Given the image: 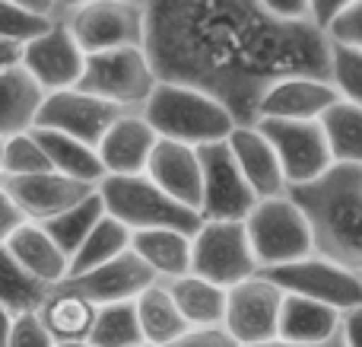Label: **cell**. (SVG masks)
I'll use <instances>...</instances> for the list:
<instances>
[{"instance_id":"obj_29","label":"cell","mask_w":362,"mask_h":347,"mask_svg":"<svg viewBox=\"0 0 362 347\" xmlns=\"http://www.w3.org/2000/svg\"><path fill=\"white\" fill-rule=\"evenodd\" d=\"M51 290H54V287H48L38 278H32V274L10 255V249L0 246V306H4L6 312H13V316L38 312Z\"/></svg>"},{"instance_id":"obj_15","label":"cell","mask_w":362,"mask_h":347,"mask_svg":"<svg viewBox=\"0 0 362 347\" xmlns=\"http://www.w3.org/2000/svg\"><path fill=\"white\" fill-rule=\"evenodd\" d=\"M0 185L10 191V198L19 204L29 223H48L95 195V185L76 182V178H67L54 169L23 178H0Z\"/></svg>"},{"instance_id":"obj_12","label":"cell","mask_w":362,"mask_h":347,"mask_svg":"<svg viewBox=\"0 0 362 347\" xmlns=\"http://www.w3.org/2000/svg\"><path fill=\"white\" fill-rule=\"evenodd\" d=\"M255 127L276 150V159H280V166H283V176H286L289 188L315 182V178H321L334 166V157H331V147H327L321 121L261 118Z\"/></svg>"},{"instance_id":"obj_10","label":"cell","mask_w":362,"mask_h":347,"mask_svg":"<svg viewBox=\"0 0 362 347\" xmlns=\"http://www.w3.org/2000/svg\"><path fill=\"white\" fill-rule=\"evenodd\" d=\"M286 293L264 274L242 280L226 290L223 329L242 347H257L280 338V312Z\"/></svg>"},{"instance_id":"obj_40","label":"cell","mask_w":362,"mask_h":347,"mask_svg":"<svg viewBox=\"0 0 362 347\" xmlns=\"http://www.w3.org/2000/svg\"><path fill=\"white\" fill-rule=\"evenodd\" d=\"M169 347H242L226 329H191Z\"/></svg>"},{"instance_id":"obj_14","label":"cell","mask_w":362,"mask_h":347,"mask_svg":"<svg viewBox=\"0 0 362 347\" xmlns=\"http://www.w3.org/2000/svg\"><path fill=\"white\" fill-rule=\"evenodd\" d=\"M121 115H124L121 108L108 106V102L83 93V89H64V93L45 96L35 127L61 131V134H67V137H76L99 150L102 137H105L108 127H112Z\"/></svg>"},{"instance_id":"obj_2","label":"cell","mask_w":362,"mask_h":347,"mask_svg":"<svg viewBox=\"0 0 362 347\" xmlns=\"http://www.w3.org/2000/svg\"><path fill=\"white\" fill-rule=\"evenodd\" d=\"M286 195L312 227L315 255L362 274V166L334 163L321 178Z\"/></svg>"},{"instance_id":"obj_5","label":"cell","mask_w":362,"mask_h":347,"mask_svg":"<svg viewBox=\"0 0 362 347\" xmlns=\"http://www.w3.org/2000/svg\"><path fill=\"white\" fill-rule=\"evenodd\" d=\"M156 86L159 76L153 70L146 48H118L86 55L83 80L76 89L121 108V112H140Z\"/></svg>"},{"instance_id":"obj_39","label":"cell","mask_w":362,"mask_h":347,"mask_svg":"<svg viewBox=\"0 0 362 347\" xmlns=\"http://www.w3.org/2000/svg\"><path fill=\"white\" fill-rule=\"evenodd\" d=\"M25 214L19 210V204L10 198V191L0 185V246H6V242L13 239V236L19 233V229L25 227Z\"/></svg>"},{"instance_id":"obj_44","label":"cell","mask_w":362,"mask_h":347,"mask_svg":"<svg viewBox=\"0 0 362 347\" xmlns=\"http://www.w3.org/2000/svg\"><path fill=\"white\" fill-rule=\"evenodd\" d=\"M16 6L23 10L35 13V16H45V19H61L57 16V0H13Z\"/></svg>"},{"instance_id":"obj_48","label":"cell","mask_w":362,"mask_h":347,"mask_svg":"<svg viewBox=\"0 0 362 347\" xmlns=\"http://www.w3.org/2000/svg\"><path fill=\"white\" fill-rule=\"evenodd\" d=\"M86 4H93V0H57V16H67V13H74V10H80V6H86Z\"/></svg>"},{"instance_id":"obj_33","label":"cell","mask_w":362,"mask_h":347,"mask_svg":"<svg viewBox=\"0 0 362 347\" xmlns=\"http://www.w3.org/2000/svg\"><path fill=\"white\" fill-rule=\"evenodd\" d=\"M93 347H140L144 341V329L137 319V306L134 303H115V306H99L93 335Z\"/></svg>"},{"instance_id":"obj_35","label":"cell","mask_w":362,"mask_h":347,"mask_svg":"<svg viewBox=\"0 0 362 347\" xmlns=\"http://www.w3.org/2000/svg\"><path fill=\"white\" fill-rule=\"evenodd\" d=\"M54 23H57V19L35 16V13L16 6L13 0H0V42L29 45L32 38L45 35V32H48Z\"/></svg>"},{"instance_id":"obj_11","label":"cell","mask_w":362,"mask_h":347,"mask_svg":"<svg viewBox=\"0 0 362 347\" xmlns=\"http://www.w3.org/2000/svg\"><path fill=\"white\" fill-rule=\"evenodd\" d=\"M200 169H204V198H200V217L204 220L245 223L261 198L251 191L248 178L242 176L229 140L206 144L197 150Z\"/></svg>"},{"instance_id":"obj_27","label":"cell","mask_w":362,"mask_h":347,"mask_svg":"<svg viewBox=\"0 0 362 347\" xmlns=\"http://www.w3.org/2000/svg\"><path fill=\"white\" fill-rule=\"evenodd\" d=\"M172 300L178 303L181 316L191 329H223L226 319V290L197 274H185L175 280H163Z\"/></svg>"},{"instance_id":"obj_46","label":"cell","mask_w":362,"mask_h":347,"mask_svg":"<svg viewBox=\"0 0 362 347\" xmlns=\"http://www.w3.org/2000/svg\"><path fill=\"white\" fill-rule=\"evenodd\" d=\"M257 347H346V341H344V331L340 335H334L331 341H321V344H293V341H267V344H257Z\"/></svg>"},{"instance_id":"obj_17","label":"cell","mask_w":362,"mask_h":347,"mask_svg":"<svg viewBox=\"0 0 362 347\" xmlns=\"http://www.w3.org/2000/svg\"><path fill=\"white\" fill-rule=\"evenodd\" d=\"M340 102V93L334 89L331 80L321 76H286L274 83L264 93L257 121L276 118V121H321L327 108Z\"/></svg>"},{"instance_id":"obj_3","label":"cell","mask_w":362,"mask_h":347,"mask_svg":"<svg viewBox=\"0 0 362 347\" xmlns=\"http://www.w3.org/2000/svg\"><path fill=\"white\" fill-rule=\"evenodd\" d=\"M150 127L163 140H175L185 147H200L229 140V134L235 131V118L229 115V108L223 102H216L213 96L200 93L194 86H181V83H163L153 89L150 102L140 108Z\"/></svg>"},{"instance_id":"obj_49","label":"cell","mask_w":362,"mask_h":347,"mask_svg":"<svg viewBox=\"0 0 362 347\" xmlns=\"http://www.w3.org/2000/svg\"><path fill=\"white\" fill-rule=\"evenodd\" d=\"M54 347H93L89 341H57Z\"/></svg>"},{"instance_id":"obj_30","label":"cell","mask_w":362,"mask_h":347,"mask_svg":"<svg viewBox=\"0 0 362 347\" xmlns=\"http://www.w3.org/2000/svg\"><path fill=\"white\" fill-rule=\"evenodd\" d=\"M321 127H325L334 163L362 166V108L359 106L344 102V99L334 102L321 115Z\"/></svg>"},{"instance_id":"obj_41","label":"cell","mask_w":362,"mask_h":347,"mask_svg":"<svg viewBox=\"0 0 362 347\" xmlns=\"http://www.w3.org/2000/svg\"><path fill=\"white\" fill-rule=\"evenodd\" d=\"M261 6L283 23H312V0H261Z\"/></svg>"},{"instance_id":"obj_18","label":"cell","mask_w":362,"mask_h":347,"mask_svg":"<svg viewBox=\"0 0 362 347\" xmlns=\"http://www.w3.org/2000/svg\"><path fill=\"white\" fill-rule=\"evenodd\" d=\"M159 144V134L140 112H124L99 144V159L105 176H146L150 157Z\"/></svg>"},{"instance_id":"obj_21","label":"cell","mask_w":362,"mask_h":347,"mask_svg":"<svg viewBox=\"0 0 362 347\" xmlns=\"http://www.w3.org/2000/svg\"><path fill=\"white\" fill-rule=\"evenodd\" d=\"M45 89L25 74L23 64L0 74V140H10L35 127Z\"/></svg>"},{"instance_id":"obj_22","label":"cell","mask_w":362,"mask_h":347,"mask_svg":"<svg viewBox=\"0 0 362 347\" xmlns=\"http://www.w3.org/2000/svg\"><path fill=\"white\" fill-rule=\"evenodd\" d=\"M95 316H99V306L89 303L67 280L57 284L38 309V319L45 322V329L54 341H89Z\"/></svg>"},{"instance_id":"obj_28","label":"cell","mask_w":362,"mask_h":347,"mask_svg":"<svg viewBox=\"0 0 362 347\" xmlns=\"http://www.w3.org/2000/svg\"><path fill=\"white\" fill-rule=\"evenodd\" d=\"M38 137V144L45 147L48 153V163L54 172L67 178H76V182H86V185H95L105 178V169H102V159H99V150L76 137H67L61 131H45V127H32Z\"/></svg>"},{"instance_id":"obj_26","label":"cell","mask_w":362,"mask_h":347,"mask_svg":"<svg viewBox=\"0 0 362 347\" xmlns=\"http://www.w3.org/2000/svg\"><path fill=\"white\" fill-rule=\"evenodd\" d=\"M134 306H137V319H140V329H144L146 344L169 347V344H175L181 335L191 331V325L185 322L178 303L172 300L169 287H165L163 280L146 287V290L134 300Z\"/></svg>"},{"instance_id":"obj_38","label":"cell","mask_w":362,"mask_h":347,"mask_svg":"<svg viewBox=\"0 0 362 347\" xmlns=\"http://www.w3.org/2000/svg\"><path fill=\"white\" fill-rule=\"evenodd\" d=\"M57 341L48 335L45 322L38 319V312H23L13 319L10 331V347H54Z\"/></svg>"},{"instance_id":"obj_51","label":"cell","mask_w":362,"mask_h":347,"mask_svg":"<svg viewBox=\"0 0 362 347\" xmlns=\"http://www.w3.org/2000/svg\"><path fill=\"white\" fill-rule=\"evenodd\" d=\"M131 4H146V0H131Z\"/></svg>"},{"instance_id":"obj_42","label":"cell","mask_w":362,"mask_h":347,"mask_svg":"<svg viewBox=\"0 0 362 347\" xmlns=\"http://www.w3.org/2000/svg\"><path fill=\"white\" fill-rule=\"evenodd\" d=\"M353 4H356V0H312V23L327 32V25Z\"/></svg>"},{"instance_id":"obj_34","label":"cell","mask_w":362,"mask_h":347,"mask_svg":"<svg viewBox=\"0 0 362 347\" xmlns=\"http://www.w3.org/2000/svg\"><path fill=\"white\" fill-rule=\"evenodd\" d=\"M38 172H51V163L45 147L38 144L35 131H25L4 140V178L38 176Z\"/></svg>"},{"instance_id":"obj_4","label":"cell","mask_w":362,"mask_h":347,"mask_svg":"<svg viewBox=\"0 0 362 347\" xmlns=\"http://www.w3.org/2000/svg\"><path fill=\"white\" fill-rule=\"evenodd\" d=\"M99 198L105 204V214L124 223L131 233L178 229L185 236H194L204 223L197 210L185 207L172 195H165L146 176H105L99 182Z\"/></svg>"},{"instance_id":"obj_16","label":"cell","mask_w":362,"mask_h":347,"mask_svg":"<svg viewBox=\"0 0 362 347\" xmlns=\"http://www.w3.org/2000/svg\"><path fill=\"white\" fill-rule=\"evenodd\" d=\"M67 284L74 287V290H80L89 303L115 306V303H134L146 287L156 284V274L134 252H124L102 268H93V271H86V274L67 278Z\"/></svg>"},{"instance_id":"obj_1","label":"cell","mask_w":362,"mask_h":347,"mask_svg":"<svg viewBox=\"0 0 362 347\" xmlns=\"http://www.w3.org/2000/svg\"><path fill=\"white\" fill-rule=\"evenodd\" d=\"M146 55L163 83L213 96L235 125H257L261 99L286 76L331 80V38L283 23L261 0H146Z\"/></svg>"},{"instance_id":"obj_47","label":"cell","mask_w":362,"mask_h":347,"mask_svg":"<svg viewBox=\"0 0 362 347\" xmlns=\"http://www.w3.org/2000/svg\"><path fill=\"white\" fill-rule=\"evenodd\" d=\"M13 312H6L4 306H0V347H10V331H13Z\"/></svg>"},{"instance_id":"obj_32","label":"cell","mask_w":362,"mask_h":347,"mask_svg":"<svg viewBox=\"0 0 362 347\" xmlns=\"http://www.w3.org/2000/svg\"><path fill=\"white\" fill-rule=\"evenodd\" d=\"M102 217H105V204H102L99 188H95L93 198H86L83 204H76V207L64 210V214L54 217V220L38 223V227H45V233H48L51 239L57 242V249H61L67 258H74V255L80 252L83 242L89 239V233L99 227Z\"/></svg>"},{"instance_id":"obj_50","label":"cell","mask_w":362,"mask_h":347,"mask_svg":"<svg viewBox=\"0 0 362 347\" xmlns=\"http://www.w3.org/2000/svg\"><path fill=\"white\" fill-rule=\"evenodd\" d=\"M0 178H4V140H0Z\"/></svg>"},{"instance_id":"obj_19","label":"cell","mask_w":362,"mask_h":347,"mask_svg":"<svg viewBox=\"0 0 362 347\" xmlns=\"http://www.w3.org/2000/svg\"><path fill=\"white\" fill-rule=\"evenodd\" d=\"M146 178L156 182L165 195H172L185 207L200 214V198H204V169H200V157L194 147L175 144V140L159 137L156 150L146 166Z\"/></svg>"},{"instance_id":"obj_25","label":"cell","mask_w":362,"mask_h":347,"mask_svg":"<svg viewBox=\"0 0 362 347\" xmlns=\"http://www.w3.org/2000/svg\"><path fill=\"white\" fill-rule=\"evenodd\" d=\"M340 322H344V312L331 309L325 303H315V300L289 297L286 293L280 312V341H293V344L331 341L334 335H340Z\"/></svg>"},{"instance_id":"obj_13","label":"cell","mask_w":362,"mask_h":347,"mask_svg":"<svg viewBox=\"0 0 362 347\" xmlns=\"http://www.w3.org/2000/svg\"><path fill=\"white\" fill-rule=\"evenodd\" d=\"M25 74L45 89V96L64 93V89H76L83 80V67H86V55L74 42L70 29L64 19H57L45 35L32 38L23 45V61Z\"/></svg>"},{"instance_id":"obj_23","label":"cell","mask_w":362,"mask_h":347,"mask_svg":"<svg viewBox=\"0 0 362 347\" xmlns=\"http://www.w3.org/2000/svg\"><path fill=\"white\" fill-rule=\"evenodd\" d=\"M10 255L42 284L57 287L70 278V258L57 249V242L45 233V227L38 223H25L10 242H6Z\"/></svg>"},{"instance_id":"obj_24","label":"cell","mask_w":362,"mask_h":347,"mask_svg":"<svg viewBox=\"0 0 362 347\" xmlns=\"http://www.w3.org/2000/svg\"><path fill=\"white\" fill-rule=\"evenodd\" d=\"M131 252L156 274V280H175L191 274V236L178 233V229L134 233Z\"/></svg>"},{"instance_id":"obj_20","label":"cell","mask_w":362,"mask_h":347,"mask_svg":"<svg viewBox=\"0 0 362 347\" xmlns=\"http://www.w3.org/2000/svg\"><path fill=\"white\" fill-rule=\"evenodd\" d=\"M229 150L235 157L242 176L248 178L251 191H255L261 201L270 198H283L289 191L286 176H283V166L276 159V150L270 147V140L257 131L255 125H238L229 134Z\"/></svg>"},{"instance_id":"obj_7","label":"cell","mask_w":362,"mask_h":347,"mask_svg":"<svg viewBox=\"0 0 362 347\" xmlns=\"http://www.w3.org/2000/svg\"><path fill=\"white\" fill-rule=\"evenodd\" d=\"M191 274L223 287V290L261 274V265H257L255 252H251L245 223H226V220L200 223V229L191 236Z\"/></svg>"},{"instance_id":"obj_45","label":"cell","mask_w":362,"mask_h":347,"mask_svg":"<svg viewBox=\"0 0 362 347\" xmlns=\"http://www.w3.org/2000/svg\"><path fill=\"white\" fill-rule=\"evenodd\" d=\"M23 61V45H10V42H0V74Z\"/></svg>"},{"instance_id":"obj_37","label":"cell","mask_w":362,"mask_h":347,"mask_svg":"<svg viewBox=\"0 0 362 347\" xmlns=\"http://www.w3.org/2000/svg\"><path fill=\"white\" fill-rule=\"evenodd\" d=\"M327 38H331V45H344V48L362 51V0L346 6V10L327 25Z\"/></svg>"},{"instance_id":"obj_36","label":"cell","mask_w":362,"mask_h":347,"mask_svg":"<svg viewBox=\"0 0 362 347\" xmlns=\"http://www.w3.org/2000/svg\"><path fill=\"white\" fill-rule=\"evenodd\" d=\"M331 83L340 99L362 108V51L331 45Z\"/></svg>"},{"instance_id":"obj_52","label":"cell","mask_w":362,"mask_h":347,"mask_svg":"<svg viewBox=\"0 0 362 347\" xmlns=\"http://www.w3.org/2000/svg\"><path fill=\"white\" fill-rule=\"evenodd\" d=\"M140 347H156V344H140Z\"/></svg>"},{"instance_id":"obj_9","label":"cell","mask_w":362,"mask_h":347,"mask_svg":"<svg viewBox=\"0 0 362 347\" xmlns=\"http://www.w3.org/2000/svg\"><path fill=\"white\" fill-rule=\"evenodd\" d=\"M264 278H270L283 293L289 297H305L315 303H325L337 312H350L362 306V278L346 268L334 265L327 258L308 255L302 261H289L280 268H267L261 271Z\"/></svg>"},{"instance_id":"obj_8","label":"cell","mask_w":362,"mask_h":347,"mask_svg":"<svg viewBox=\"0 0 362 347\" xmlns=\"http://www.w3.org/2000/svg\"><path fill=\"white\" fill-rule=\"evenodd\" d=\"M64 25L83 48V55L144 48L146 42V10L144 4H131V0H93L67 13Z\"/></svg>"},{"instance_id":"obj_31","label":"cell","mask_w":362,"mask_h":347,"mask_svg":"<svg viewBox=\"0 0 362 347\" xmlns=\"http://www.w3.org/2000/svg\"><path fill=\"white\" fill-rule=\"evenodd\" d=\"M131 229L124 227V223H118L115 217H102L99 227L89 233V239L80 246V252L70 258V278H76V274H86L93 271V268H102L108 265V261H115L118 255L131 252Z\"/></svg>"},{"instance_id":"obj_53","label":"cell","mask_w":362,"mask_h":347,"mask_svg":"<svg viewBox=\"0 0 362 347\" xmlns=\"http://www.w3.org/2000/svg\"><path fill=\"white\" fill-rule=\"evenodd\" d=\"M359 278H362V274H359Z\"/></svg>"},{"instance_id":"obj_43","label":"cell","mask_w":362,"mask_h":347,"mask_svg":"<svg viewBox=\"0 0 362 347\" xmlns=\"http://www.w3.org/2000/svg\"><path fill=\"white\" fill-rule=\"evenodd\" d=\"M340 331H344L346 347H362V306L344 312V322H340Z\"/></svg>"},{"instance_id":"obj_6","label":"cell","mask_w":362,"mask_h":347,"mask_svg":"<svg viewBox=\"0 0 362 347\" xmlns=\"http://www.w3.org/2000/svg\"><path fill=\"white\" fill-rule=\"evenodd\" d=\"M245 229H248L251 252H255L261 271L315 255L312 227L289 195L257 201V207L245 220Z\"/></svg>"}]
</instances>
